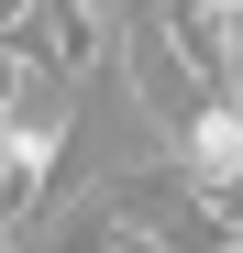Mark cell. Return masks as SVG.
<instances>
[{"label": "cell", "instance_id": "1", "mask_svg": "<svg viewBox=\"0 0 243 253\" xmlns=\"http://www.w3.org/2000/svg\"><path fill=\"white\" fill-rule=\"evenodd\" d=\"M122 44V0H33V33H22V66L77 88V77H100Z\"/></svg>", "mask_w": 243, "mask_h": 253}, {"label": "cell", "instance_id": "2", "mask_svg": "<svg viewBox=\"0 0 243 253\" xmlns=\"http://www.w3.org/2000/svg\"><path fill=\"white\" fill-rule=\"evenodd\" d=\"M22 88H33V66H22V44H0V121L22 110Z\"/></svg>", "mask_w": 243, "mask_h": 253}, {"label": "cell", "instance_id": "3", "mask_svg": "<svg viewBox=\"0 0 243 253\" xmlns=\"http://www.w3.org/2000/svg\"><path fill=\"white\" fill-rule=\"evenodd\" d=\"M33 33V0H0V44H22Z\"/></svg>", "mask_w": 243, "mask_h": 253}]
</instances>
